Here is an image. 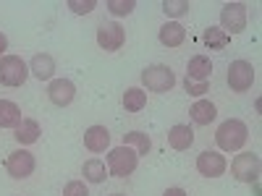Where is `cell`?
Returning a JSON list of instances; mask_svg holds the SVG:
<instances>
[{
    "instance_id": "26",
    "label": "cell",
    "mask_w": 262,
    "mask_h": 196,
    "mask_svg": "<svg viewBox=\"0 0 262 196\" xmlns=\"http://www.w3.org/2000/svg\"><path fill=\"white\" fill-rule=\"evenodd\" d=\"M63 196H90V188L84 181H69L63 186Z\"/></svg>"
},
{
    "instance_id": "20",
    "label": "cell",
    "mask_w": 262,
    "mask_h": 196,
    "mask_svg": "<svg viewBox=\"0 0 262 196\" xmlns=\"http://www.w3.org/2000/svg\"><path fill=\"white\" fill-rule=\"evenodd\" d=\"M21 123V107L11 100H0V128H16Z\"/></svg>"
},
{
    "instance_id": "10",
    "label": "cell",
    "mask_w": 262,
    "mask_h": 196,
    "mask_svg": "<svg viewBox=\"0 0 262 196\" xmlns=\"http://www.w3.org/2000/svg\"><path fill=\"white\" fill-rule=\"evenodd\" d=\"M226 167H228V162H226V157L221 155V152L207 149L196 157V173L205 176V178H221L226 173Z\"/></svg>"
},
{
    "instance_id": "12",
    "label": "cell",
    "mask_w": 262,
    "mask_h": 196,
    "mask_svg": "<svg viewBox=\"0 0 262 196\" xmlns=\"http://www.w3.org/2000/svg\"><path fill=\"white\" fill-rule=\"evenodd\" d=\"M84 146L90 152H105L107 146H111V131H107L105 126H90L84 131Z\"/></svg>"
},
{
    "instance_id": "21",
    "label": "cell",
    "mask_w": 262,
    "mask_h": 196,
    "mask_svg": "<svg viewBox=\"0 0 262 196\" xmlns=\"http://www.w3.org/2000/svg\"><path fill=\"white\" fill-rule=\"evenodd\" d=\"M123 144L134 149L139 157L149 155V149H152V139L144 134V131H128V134H123Z\"/></svg>"
},
{
    "instance_id": "30",
    "label": "cell",
    "mask_w": 262,
    "mask_h": 196,
    "mask_svg": "<svg viewBox=\"0 0 262 196\" xmlns=\"http://www.w3.org/2000/svg\"><path fill=\"white\" fill-rule=\"evenodd\" d=\"M6 50H8V37H6L3 32H0V58L6 55Z\"/></svg>"
},
{
    "instance_id": "7",
    "label": "cell",
    "mask_w": 262,
    "mask_h": 196,
    "mask_svg": "<svg viewBox=\"0 0 262 196\" xmlns=\"http://www.w3.org/2000/svg\"><path fill=\"white\" fill-rule=\"evenodd\" d=\"M228 86L233 92H249L254 84V65L249 60H233L228 65Z\"/></svg>"
},
{
    "instance_id": "29",
    "label": "cell",
    "mask_w": 262,
    "mask_h": 196,
    "mask_svg": "<svg viewBox=\"0 0 262 196\" xmlns=\"http://www.w3.org/2000/svg\"><path fill=\"white\" fill-rule=\"evenodd\" d=\"M163 196H189V193H186L184 188H179V186H173V188H168Z\"/></svg>"
},
{
    "instance_id": "15",
    "label": "cell",
    "mask_w": 262,
    "mask_h": 196,
    "mask_svg": "<svg viewBox=\"0 0 262 196\" xmlns=\"http://www.w3.org/2000/svg\"><path fill=\"white\" fill-rule=\"evenodd\" d=\"M212 76V60L207 55H194L186 63V79L191 81H210Z\"/></svg>"
},
{
    "instance_id": "11",
    "label": "cell",
    "mask_w": 262,
    "mask_h": 196,
    "mask_svg": "<svg viewBox=\"0 0 262 196\" xmlns=\"http://www.w3.org/2000/svg\"><path fill=\"white\" fill-rule=\"evenodd\" d=\"M48 97L58 107H69L74 102V97H76V86L69 79H53L50 86H48Z\"/></svg>"
},
{
    "instance_id": "28",
    "label": "cell",
    "mask_w": 262,
    "mask_h": 196,
    "mask_svg": "<svg viewBox=\"0 0 262 196\" xmlns=\"http://www.w3.org/2000/svg\"><path fill=\"white\" fill-rule=\"evenodd\" d=\"M69 8L81 16V13H92L97 8V3H95V0H84V3H81V0H69Z\"/></svg>"
},
{
    "instance_id": "17",
    "label": "cell",
    "mask_w": 262,
    "mask_h": 196,
    "mask_svg": "<svg viewBox=\"0 0 262 196\" xmlns=\"http://www.w3.org/2000/svg\"><path fill=\"white\" fill-rule=\"evenodd\" d=\"M194 144V131L184 123H176L170 131H168V146L176 149V152H184Z\"/></svg>"
},
{
    "instance_id": "9",
    "label": "cell",
    "mask_w": 262,
    "mask_h": 196,
    "mask_svg": "<svg viewBox=\"0 0 262 196\" xmlns=\"http://www.w3.org/2000/svg\"><path fill=\"white\" fill-rule=\"evenodd\" d=\"M34 167H37L34 155H32V152H27V149H16V152H11L8 160H6V170H8V176H11V178H16V181L29 178L32 173H34Z\"/></svg>"
},
{
    "instance_id": "27",
    "label": "cell",
    "mask_w": 262,
    "mask_h": 196,
    "mask_svg": "<svg viewBox=\"0 0 262 196\" xmlns=\"http://www.w3.org/2000/svg\"><path fill=\"white\" fill-rule=\"evenodd\" d=\"M184 89L191 94V97H202L207 92V81H191V79H184Z\"/></svg>"
},
{
    "instance_id": "25",
    "label": "cell",
    "mask_w": 262,
    "mask_h": 196,
    "mask_svg": "<svg viewBox=\"0 0 262 196\" xmlns=\"http://www.w3.org/2000/svg\"><path fill=\"white\" fill-rule=\"evenodd\" d=\"M105 8L111 11L113 16H128V13H134L137 3H134V0H107Z\"/></svg>"
},
{
    "instance_id": "23",
    "label": "cell",
    "mask_w": 262,
    "mask_h": 196,
    "mask_svg": "<svg viewBox=\"0 0 262 196\" xmlns=\"http://www.w3.org/2000/svg\"><path fill=\"white\" fill-rule=\"evenodd\" d=\"M202 42H205L210 50H223V47H228L231 37H228L221 27H207L205 34H202Z\"/></svg>"
},
{
    "instance_id": "24",
    "label": "cell",
    "mask_w": 262,
    "mask_h": 196,
    "mask_svg": "<svg viewBox=\"0 0 262 196\" xmlns=\"http://www.w3.org/2000/svg\"><path fill=\"white\" fill-rule=\"evenodd\" d=\"M189 8H191L189 0H163V13L168 18H179V16L189 13Z\"/></svg>"
},
{
    "instance_id": "4",
    "label": "cell",
    "mask_w": 262,
    "mask_h": 196,
    "mask_svg": "<svg viewBox=\"0 0 262 196\" xmlns=\"http://www.w3.org/2000/svg\"><path fill=\"white\" fill-rule=\"evenodd\" d=\"M142 84L147 86L149 92H170L176 86V74H173L168 65H149V68L142 71Z\"/></svg>"
},
{
    "instance_id": "6",
    "label": "cell",
    "mask_w": 262,
    "mask_h": 196,
    "mask_svg": "<svg viewBox=\"0 0 262 196\" xmlns=\"http://www.w3.org/2000/svg\"><path fill=\"white\" fill-rule=\"evenodd\" d=\"M221 29L231 34H242L247 29V6L244 3H226L221 8Z\"/></svg>"
},
{
    "instance_id": "31",
    "label": "cell",
    "mask_w": 262,
    "mask_h": 196,
    "mask_svg": "<svg viewBox=\"0 0 262 196\" xmlns=\"http://www.w3.org/2000/svg\"><path fill=\"white\" fill-rule=\"evenodd\" d=\"M111 196H123V193H111Z\"/></svg>"
},
{
    "instance_id": "8",
    "label": "cell",
    "mask_w": 262,
    "mask_h": 196,
    "mask_svg": "<svg viewBox=\"0 0 262 196\" xmlns=\"http://www.w3.org/2000/svg\"><path fill=\"white\" fill-rule=\"evenodd\" d=\"M126 42V29L118 24V21H105V24L97 27V45L105 53H116L123 47Z\"/></svg>"
},
{
    "instance_id": "1",
    "label": "cell",
    "mask_w": 262,
    "mask_h": 196,
    "mask_svg": "<svg viewBox=\"0 0 262 196\" xmlns=\"http://www.w3.org/2000/svg\"><path fill=\"white\" fill-rule=\"evenodd\" d=\"M249 139V128L244 120H238V118H228L223 120L221 126H217L215 131V144L221 146L223 152H238Z\"/></svg>"
},
{
    "instance_id": "5",
    "label": "cell",
    "mask_w": 262,
    "mask_h": 196,
    "mask_svg": "<svg viewBox=\"0 0 262 196\" xmlns=\"http://www.w3.org/2000/svg\"><path fill=\"white\" fill-rule=\"evenodd\" d=\"M259 155L254 152H242V155H236L233 162H231V176L242 183H257L259 178Z\"/></svg>"
},
{
    "instance_id": "14",
    "label": "cell",
    "mask_w": 262,
    "mask_h": 196,
    "mask_svg": "<svg viewBox=\"0 0 262 196\" xmlns=\"http://www.w3.org/2000/svg\"><path fill=\"white\" fill-rule=\"evenodd\" d=\"M158 39H160L163 47H179V45H184V39H186V29L179 24V21H168V24L160 27Z\"/></svg>"
},
{
    "instance_id": "22",
    "label": "cell",
    "mask_w": 262,
    "mask_h": 196,
    "mask_svg": "<svg viewBox=\"0 0 262 196\" xmlns=\"http://www.w3.org/2000/svg\"><path fill=\"white\" fill-rule=\"evenodd\" d=\"M144 105H147V92L144 89H139V86H128V89L123 92L126 113H139V110H144Z\"/></svg>"
},
{
    "instance_id": "3",
    "label": "cell",
    "mask_w": 262,
    "mask_h": 196,
    "mask_svg": "<svg viewBox=\"0 0 262 196\" xmlns=\"http://www.w3.org/2000/svg\"><path fill=\"white\" fill-rule=\"evenodd\" d=\"M27 79H29V65L18 55L0 58V84L3 86H21Z\"/></svg>"
},
{
    "instance_id": "19",
    "label": "cell",
    "mask_w": 262,
    "mask_h": 196,
    "mask_svg": "<svg viewBox=\"0 0 262 196\" xmlns=\"http://www.w3.org/2000/svg\"><path fill=\"white\" fill-rule=\"evenodd\" d=\"M81 176H84L86 183H102V181L107 178V165H105L102 160L92 157V160H86V162L81 165Z\"/></svg>"
},
{
    "instance_id": "2",
    "label": "cell",
    "mask_w": 262,
    "mask_h": 196,
    "mask_svg": "<svg viewBox=\"0 0 262 196\" xmlns=\"http://www.w3.org/2000/svg\"><path fill=\"white\" fill-rule=\"evenodd\" d=\"M139 165V155L131 146H116L107 152V176H113V178H126L131 176V173L137 170Z\"/></svg>"
},
{
    "instance_id": "18",
    "label": "cell",
    "mask_w": 262,
    "mask_h": 196,
    "mask_svg": "<svg viewBox=\"0 0 262 196\" xmlns=\"http://www.w3.org/2000/svg\"><path fill=\"white\" fill-rule=\"evenodd\" d=\"M39 123L37 120H32V118H21V123L16 126V141L21 144V146H29V144H34V141H39Z\"/></svg>"
},
{
    "instance_id": "13",
    "label": "cell",
    "mask_w": 262,
    "mask_h": 196,
    "mask_svg": "<svg viewBox=\"0 0 262 196\" xmlns=\"http://www.w3.org/2000/svg\"><path fill=\"white\" fill-rule=\"evenodd\" d=\"M29 74L39 81H50L53 74H55V58L48 55V53H37L32 60H29Z\"/></svg>"
},
{
    "instance_id": "16",
    "label": "cell",
    "mask_w": 262,
    "mask_h": 196,
    "mask_svg": "<svg viewBox=\"0 0 262 196\" xmlns=\"http://www.w3.org/2000/svg\"><path fill=\"white\" fill-rule=\"evenodd\" d=\"M189 118H191L196 126H210V123L217 118V107H215L210 100H196V102L189 107Z\"/></svg>"
}]
</instances>
